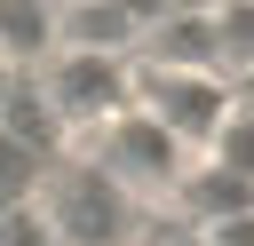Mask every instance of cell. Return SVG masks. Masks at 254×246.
<instances>
[{"mask_svg": "<svg viewBox=\"0 0 254 246\" xmlns=\"http://www.w3.org/2000/svg\"><path fill=\"white\" fill-rule=\"evenodd\" d=\"M40 206H48V222H56L64 246H135V238H143V198H135L119 175H103L87 151H79V159H71V151L48 159Z\"/></svg>", "mask_w": 254, "mask_h": 246, "instance_id": "6da1fadb", "label": "cell"}, {"mask_svg": "<svg viewBox=\"0 0 254 246\" xmlns=\"http://www.w3.org/2000/svg\"><path fill=\"white\" fill-rule=\"evenodd\" d=\"M79 151H87L103 175H119L143 206H167V198H175V183H183V167L198 159V151H190L167 119H151L143 103H119L103 127H87V135H79Z\"/></svg>", "mask_w": 254, "mask_h": 246, "instance_id": "7a4b0ae2", "label": "cell"}, {"mask_svg": "<svg viewBox=\"0 0 254 246\" xmlns=\"http://www.w3.org/2000/svg\"><path fill=\"white\" fill-rule=\"evenodd\" d=\"M48 79V103L64 119V135L79 143L87 127H103L119 103H135V56H95V48H56L40 63Z\"/></svg>", "mask_w": 254, "mask_h": 246, "instance_id": "3957f363", "label": "cell"}, {"mask_svg": "<svg viewBox=\"0 0 254 246\" xmlns=\"http://www.w3.org/2000/svg\"><path fill=\"white\" fill-rule=\"evenodd\" d=\"M135 103L151 119H167L190 151H206L214 119L230 111V79L214 63H151V56H135Z\"/></svg>", "mask_w": 254, "mask_h": 246, "instance_id": "277c9868", "label": "cell"}, {"mask_svg": "<svg viewBox=\"0 0 254 246\" xmlns=\"http://www.w3.org/2000/svg\"><path fill=\"white\" fill-rule=\"evenodd\" d=\"M0 127H8L16 143H32L40 159L71 151V135H64V119H56V103H48L40 63H0Z\"/></svg>", "mask_w": 254, "mask_h": 246, "instance_id": "5b68a950", "label": "cell"}, {"mask_svg": "<svg viewBox=\"0 0 254 246\" xmlns=\"http://www.w3.org/2000/svg\"><path fill=\"white\" fill-rule=\"evenodd\" d=\"M238 206H254V175L222 167L214 151H198V159L183 167L175 198H167V214H183V222H214V214H238Z\"/></svg>", "mask_w": 254, "mask_h": 246, "instance_id": "8992f818", "label": "cell"}, {"mask_svg": "<svg viewBox=\"0 0 254 246\" xmlns=\"http://www.w3.org/2000/svg\"><path fill=\"white\" fill-rule=\"evenodd\" d=\"M135 56H151V63H214L222 71V16L214 8H167L135 40Z\"/></svg>", "mask_w": 254, "mask_h": 246, "instance_id": "52a82bcc", "label": "cell"}, {"mask_svg": "<svg viewBox=\"0 0 254 246\" xmlns=\"http://www.w3.org/2000/svg\"><path fill=\"white\" fill-rule=\"evenodd\" d=\"M143 24L119 0H64L56 8V48H95V56H135Z\"/></svg>", "mask_w": 254, "mask_h": 246, "instance_id": "ba28073f", "label": "cell"}, {"mask_svg": "<svg viewBox=\"0 0 254 246\" xmlns=\"http://www.w3.org/2000/svg\"><path fill=\"white\" fill-rule=\"evenodd\" d=\"M56 56V0H0V63Z\"/></svg>", "mask_w": 254, "mask_h": 246, "instance_id": "9c48e42d", "label": "cell"}, {"mask_svg": "<svg viewBox=\"0 0 254 246\" xmlns=\"http://www.w3.org/2000/svg\"><path fill=\"white\" fill-rule=\"evenodd\" d=\"M206 151H214L222 167H238V175H254V95H230V111L214 119V135H206Z\"/></svg>", "mask_w": 254, "mask_h": 246, "instance_id": "30bf717a", "label": "cell"}, {"mask_svg": "<svg viewBox=\"0 0 254 246\" xmlns=\"http://www.w3.org/2000/svg\"><path fill=\"white\" fill-rule=\"evenodd\" d=\"M40 175H48V159H40L32 143H16V135L0 127V206L32 198V190H40Z\"/></svg>", "mask_w": 254, "mask_h": 246, "instance_id": "8fae6325", "label": "cell"}, {"mask_svg": "<svg viewBox=\"0 0 254 246\" xmlns=\"http://www.w3.org/2000/svg\"><path fill=\"white\" fill-rule=\"evenodd\" d=\"M0 246H64L56 222H48V206H40V190L16 198V206H0Z\"/></svg>", "mask_w": 254, "mask_h": 246, "instance_id": "7c38bea8", "label": "cell"}, {"mask_svg": "<svg viewBox=\"0 0 254 246\" xmlns=\"http://www.w3.org/2000/svg\"><path fill=\"white\" fill-rule=\"evenodd\" d=\"M222 71H246L254 79V0H222Z\"/></svg>", "mask_w": 254, "mask_h": 246, "instance_id": "4fadbf2b", "label": "cell"}, {"mask_svg": "<svg viewBox=\"0 0 254 246\" xmlns=\"http://www.w3.org/2000/svg\"><path fill=\"white\" fill-rule=\"evenodd\" d=\"M198 230H206V246H254V206L214 214V222H198Z\"/></svg>", "mask_w": 254, "mask_h": 246, "instance_id": "5bb4252c", "label": "cell"}, {"mask_svg": "<svg viewBox=\"0 0 254 246\" xmlns=\"http://www.w3.org/2000/svg\"><path fill=\"white\" fill-rule=\"evenodd\" d=\"M135 246H206V230L198 222H183V214H167V222H143V238Z\"/></svg>", "mask_w": 254, "mask_h": 246, "instance_id": "9a60e30c", "label": "cell"}, {"mask_svg": "<svg viewBox=\"0 0 254 246\" xmlns=\"http://www.w3.org/2000/svg\"><path fill=\"white\" fill-rule=\"evenodd\" d=\"M119 8H127V16H135V24H143V32H151V24H159V16H167V8H175V0H119Z\"/></svg>", "mask_w": 254, "mask_h": 246, "instance_id": "2e32d148", "label": "cell"}, {"mask_svg": "<svg viewBox=\"0 0 254 246\" xmlns=\"http://www.w3.org/2000/svg\"><path fill=\"white\" fill-rule=\"evenodd\" d=\"M175 8H222V0H175Z\"/></svg>", "mask_w": 254, "mask_h": 246, "instance_id": "e0dca14e", "label": "cell"}, {"mask_svg": "<svg viewBox=\"0 0 254 246\" xmlns=\"http://www.w3.org/2000/svg\"><path fill=\"white\" fill-rule=\"evenodd\" d=\"M56 8H64V0H56Z\"/></svg>", "mask_w": 254, "mask_h": 246, "instance_id": "ac0fdd59", "label": "cell"}]
</instances>
